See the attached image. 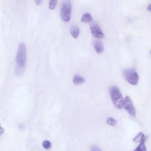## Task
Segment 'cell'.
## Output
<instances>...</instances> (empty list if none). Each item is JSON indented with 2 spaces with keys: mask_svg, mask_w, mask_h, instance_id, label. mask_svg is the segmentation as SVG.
<instances>
[{
  "mask_svg": "<svg viewBox=\"0 0 151 151\" xmlns=\"http://www.w3.org/2000/svg\"><path fill=\"white\" fill-rule=\"evenodd\" d=\"M26 58V47L24 43H22L19 46L16 58L15 71L18 76L22 75L24 73Z\"/></svg>",
  "mask_w": 151,
  "mask_h": 151,
  "instance_id": "6da1fadb",
  "label": "cell"
},
{
  "mask_svg": "<svg viewBox=\"0 0 151 151\" xmlns=\"http://www.w3.org/2000/svg\"><path fill=\"white\" fill-rule=\"evenodd\" d=\"M110 94L112 102L115 107L120 109L123 107L124 100L119 88L116 86L110 88Z\"/></svg>",
  "mask_w": 151,
  "mask_h": 151,
  "instance_id": "7a4b0ae2",
  "label": "cell"
},
{
  "mask_svg": "<svg viewBox=\"0 0 151 151\" xmlns=\"http://www.w3.org/2000/svg\"><path fill=\"white\" fill-rule=\"evenodd\" d=\"M71 9V4L70 1H64L62 4L60 11L61 18L64 22H67L70 20Z\"/></svg>",
  "mask_w": 151,
  "mask_h": 151,
  "instance_id": "3957f363",
  "label": "cell"
},
{
  "mask_svg": "<svg viewBox=\"0 0 151 151\" xmlns=\"http://www.w3.org/2000/svg\"><path fill=\"white\" fill-rule=\"evenodd\" d=\"M125 79L129 83L133 85L137 84L139 78L135 70L133 69H125L123 72Z\"/></svg>",
  "mask_w": 151,
  "mask_h": 151,
  "instance_id": "277c9868",
  "label": "cell"
},
{
  "mask_svg": "<svg viewBox=\"0 0 151 151\" xmlns=\"http://www.w3.org/2000/svg\"><path fill=\"white\" fill-rule=\"evenodd\" d=\"M90 29L92 35L95 38L103 39L104 35L99 25L96 22H93L91 24Z\"/></svg>",
  "mask_w": 151,
  "mask_h": 151,
  "instance_id": "5b68a950",
  "label": "cell"
},
{
  "mask_svg": "<svg viewBox=\"0 0 151 151\" xmlns=\"http://www.w3.org/2000/svg\"><path fill=\"white\" fill-rule=\"evenodd\" d=\"M123 107L132 116L134 117L136 115L135 109L131 98L127 96L124 101Z\"/></svg>",
  "mask_w": 151,
  "mask_h": 151,
  "instance_id": "8992f818",
  "label": "cell"
},
{
  "mask_svg": "<svg viewBox=\"0 0 151 151\" xmlns=\"http://www.w3.org/2000/svg\"><path fill=\"white\" fill-rule=\"evenodd\" d=\"M93 45L96 52L101 54L104 50V47L102 42L98 39L95 40L93 41Z\"/></svg>",
  "mask_w": 151,
  "mask_h": 151,
  "instance_id": "52a82bcc",
  "label": "cell"
},
{
  "mask_svg": "<svg viewBox=\"0 0 151 151\" xmlns=\"http://www.w3.org/2000/svg\"><path fill=\"white\" fill-rule=\"evenodd\" d=\"M147 139V137L142 132H140L134 138L133 141L134 142H140V143L145 141Z\"/></svg>",
  "mask_w": 151,
  "mask_h": 151,
  "instance_id": "ba28073f",
  "label": "cell"
},
{
  "mask_svg": "<svg viewBox=\"0 0 151 151\" xmlns=\"http://www.w3.org/2000/svg\"><path fill=\"white\" fill-rule=\"evenodd\" d=\"M93 18L91 14L89 12L84 14L82 17L81 22L83 23H88L91 22Z\"/></svg>",
  "mask_w": 151,
  "mask_h": 151,
  "instance_id": "9c48e42d",
  "label": "cell"
},
{
  "mask_svg": "<svg viewBox=\"0 0 151 151\" xmlns=\"http://www.w3.org/2000/svg\"><path fill=\"white\" fill-rule=\"evenodd\" d=\"M85 81L83 78L78 75H75L73 78V83L76 85L82 84Z\"/></svg>",
  "mask_w": 151,
  "mask_h": 151,
  "instance_id": "30bf717a",
  "label": "cell"
},
{
  "mask_svg": "<svg viewBox=\"0 0 151 151\" xmlns=\"http://www.w3.org/2000/svg\"><path fill=\"white\" fill-rule=\"evenodd\" d=\"M70 32L73 37L76 38H77L78 36L79 33V28L76 26H72L70 29Z\"/></svg>",
  "mask_w": 151,
  "mask_h": 151,
  "instance_id": "8fae6325",
  "label": "cell"
},
{
  "mask_svg": "<svg viewBox=\"0 0 151 151\" xmlns=\"http://www.w3.org/2000/svg\"><path fill=\"white\" fill-rule=\"evenodd\" d=\"M134 151H147L144 142L140 143Z\"/></svg>",
  "mask_w": 151,
  "mask_h": 151,
  "instance_id": "7c38bea8",
  "label": "cell"
},
{
  "mask_svg": "<svg viewBox=\"0 0 151 151\" xmlns=\"http://www.w3.org/2000/svg\"><path fill=\"white\" fill-rule=\"evenodd\" d=\"M107 124L111 126H115L117 124V121L111 117H109L106 120Z\"/></svg>",
  "mask_w": 151,
  "mask_h": 151,
  "instance_id": "4fadbf2b",
  "label": "cell"
},
{
  "mask_svg": "<svg viewBox=\"0 0 151 151\" xmlns=\"http://www.w3.org/2000/svg\"><path fill=\"white\" fill-rule=\"evenodd\" d=\"M58 1L56 0H50L49 4V7L50 9L55 8L57 4Z\"/></svg>",
  "mask_w": 151,
  "mask_h": 151,
  "instance_id": "5bb4252c",
  "label": "cell"
},
{
  "mask_svg": "<svg viewBox=\"0 0 151 151\" xmlns=\"http://www.w3.org/2000/svg\"><path fill=\"white\" fill-rule=\"evenodd\" d=\"M42 145L43 147L46 149H49L51 146V143L48 140H45L42 143Z\"/></svg>",
  "mask_w": 151,
  "mask_h": 151,
  "instance_id": "9a60e30c",
  "label": "cell"
},
{
  "mask_svg": "<svg viewBox=\"0 0 151 151\" xmlns=\"http://www.w3.org/2000/svg\"><path fill=\"white\" fill-rule=\"evenodd\" d=\"M91 151H102L98 147L96 146H92L91 148Z\"/></svg>",
  "mask_w": 151,
  "mask_h": 151,
  "instance_id": "2e32d148",
  "label": "cell"
},
{
  "mask_svg": "<svg viewBox=\"0 0 151 151\" xmlns=\"http://www.w3.org/2000/svg\"><path fill=\"white\" fill-rule=\"evenodd\" d=\"M35 3L37 5H39L41 3L42 1V0H35Z\"/></svg>",
  "mask_w": 151,
  "mask_h": 151,
  "instance_id": "e0dca14e",
  "label": "cell"
},
{
  "mask_svg": "<svg viewBox=\"0 0 151 151\" xmlns=\"http://www.w3.org/2000/svg\"><path fill=\"white\" fill-rule=\"evenodd\" d=\"M147 9L148 10L151 11V3L148 5Z\"/></svg>",
  "mask_w": 151,
  "mask_h": 151,
  "instance_id": "ac0fdd59",
  "label": "cell"
},
{
  "mask_svg": "<svg viewBox=\"0 0 151 151\" xmlns=\"http://www.w3.org/2000/svg\"><path fill=\"white\" fill-rule=\"evenodd\" d=\"M150 54H151V50H150Z\"/></svg>",
  "mask_w": 151,
  "mask_h": 151,
  "instance_id": "d6986e66",
  "label": "cell"
}]
</instances>
